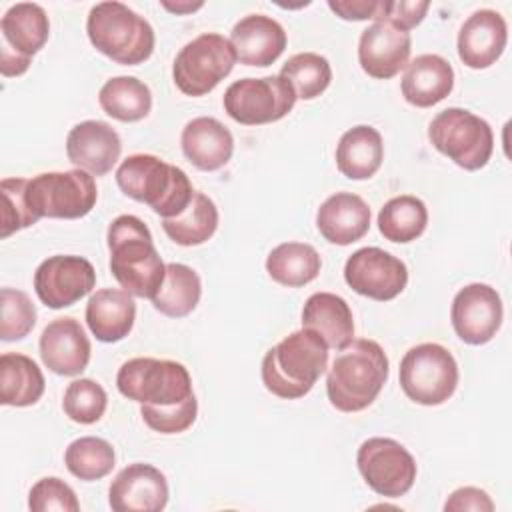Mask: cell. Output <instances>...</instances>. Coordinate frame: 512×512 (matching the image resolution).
<instances>
[{"mask_svg": "<svg viewBox=\"0 0 512 512\" xmlns=\"http://www.w3.org/2000/svg\"><path fill=\"white\" fill-rule=\"evenodd\" d=\"M110 272L132 296L154 298L160 290L166 264L162 262L148 226L132 214L114 218L108 226Z\"/></svg>", "mask_w": 512, "mask_h": 512, "instance_id": "cell-1", "label": "cell"}, {"mask_svg": "<svg viewBox=\"0 0 512 512\" xmlns=\"http://www.w3.org/2000/svg\"><path fill=\"white\" fill-rule=\"evenodd\" d=\"M388 380V356L374 340L356 338L338 350L328 368L326 394L340 412L368 408Z\"/></svg>", "mask_w": 512, "mask_h": 512, "instance_id": "cell-2", "label": "cell"}, {"mask_svg": "<svg viewBox=\"0 0 512 512\" xmlns=\"http://www.w3.org/2000/svg\"><path fill=\"white\" fill-rule=\"evenodd\" d=\"M328 368V346L312 330H296L272 346L262 358V382L284 400L306 396Z\"/></svg>", "mask_w": 512, "mask_h": 512, "instance_id": "cell-3", "label": "cell"}, {"mask_svg": "<svg viewBox=\"0 0 512 512\" xmlns=\"http://www.w3.org/2000/svg\"><path fill=\"white\" fill-rule=\"evenodd\" d=\"M120 190L142 204H148L162 218H174L194 196L188 174L154 154H132L116 170Z\"/></svg>", "mask_w": 512, "mask_h": 512, "instance_id": "cell-4", "label": "cell"}, {"mask_svg": "<svg viewBox=\"0 0 512 512\" xmlns=\"http://www.w3.org/2000/svg\"><path fill=\"white\" fill-rule=\"evenodd\" d=\"M86 32L98 52L124 66L142 64L154 52L156 38L150 22L122 2L94 4Z\"/></svg>", "mask_w": 512, "mask_h": 512, "instance_id": "cell-5", "label": "cell"}, {"mask_svg": "<svg viewBox=\"0 0 512 512\" xmlns=\"http://www.w3.org/2000/svg\"><path fill=\"white\" fill-rule=\"evenodd\" d=\"M116 386L128 400L150 406H176L194 396L186 366L174 360L132 358L120 366Z\"/></svg>", "mask_w": 512, "mask_h": 512, "instance_id": "cell-6", "label": "cell"}, {"mask_svg": "<svg viewBox=\"0 0 512 512\" xmlns=\"http://www.w3.org/2000/svg\"><path fill=\"white\" fill-rule=\"evenodd\" d=\"M432 146L464 170H480L494 150L490 124L466 108H446L438 112L430 126Z\"/></svg>", "mask_w": 512, "mask_h": 512, "instance_id": "cell-7", "label": "cell"}, {"mask_svg": "<svg viewBox=\"0 0 512 512\" xmlns=\"http://www.w3.org/2000/svg\"><path fill=\"white\" fill-rule=\"evenodd\" d=\"M400 386L422 406L444 404L458 386V364L448 348L436 342L412 346L400 360Z\"/></svg>", "mask_w": 512, "mask_h": 512, "instance_id": "cell-8", "label": "cell"}, {"mask_svg": "<svg viewBox=\"0 0 512 512\" xmlns=\"http://www.w3.org/2000/svg\"><path fill=\"white\" fill-rule=\"evenodd\" d=\"M28 204L34 216L40 218H82L98 200L94 176L74 168L66 172H42L28 178Z\"/></svg>", "mask_w": 512, "mask_h": 512, "instance_id": "cell-9", "label": "cell"}, {"mask_svg": "<svg viewBox=\"0 0 512 512\" xmlns=\"http://www.w3.org/2000/svg\"><path fill=\"white\" fill-rule=\"evenodd\" d=\"M236 60L228 38L206 32L180 48L172 66V78L182 94L204 96L232 72Z\"/></svg>", "mask_w": 512, "mask_h": 512, "instance_id": "cell-10", "label": "cell"}, {"mask_svg": "<svg viewBox=\"0 0 512 512\" xmlns=\"http://www.w3.org/2000/svg\"><path fill=\"white\" fill-rule=\"evenodd\" d=\"M226 114L244 126L282 120L296 104V92L280 74L232 82L222 98Z\"/></svg>", "mask_w": 512, "mask_h": 512, "instance_id": "cell-11", "label": "cell"}, {"mask_svg": "<svg viewBox=\"0 0 512 512\" xmlns=\"http://www.w3.org/2000/svg\"><path fill=\"white\" fill-rule=\"evenodd\" d=\"M356 466L364 482L380 496L400 498L416 480V460L396 440L374 436L360 444Z\"/></svg>", "mask_w": 512, "mask_h": 512, "instance_id": "cell-12", "label": "cell"}, {"mask_svg": "<svg viewBox=\"0 0 512 512\" xmlns=\"http://www.w3.org/2000/svg\"><path fill=\"white\" fill-rule=\"evenodd\" d=\"M344 280L356 294L386 302L406 288L408 268L390 252L366 246L348 256L344 264Z\"/></svg>", "mask_w": 512, "mask_h": 512, "instance_id": "cell-13", "label": "cell"}, {"mask_svg": "<svg viewBox=\"0 0 512 512\" xmlns=\"http://www.w3.org/2000/svg\"><path fill=\"white\" fill-rule=\"evenodd\" d=\"M96 286L94 266L74 254H56L40 262L34 272V290L42 304L60 310L76 304Z\"/></svg>", "mask_w": 512, "mask_h": 512, "instance_id": "cell-14", "label": "cell"}, {"mask_svg": "<svg viewBox=\"0 0 512 512\" xmlns=\"http://www.w3.org/2000/svg\"><path fill=\"white\" fill-rule=\"evenodd\" d=\"M502 300L496 288L472 282L460 288L450 306V320L456 336L472 346L490 342L502 326Z\"/></svg>", "mask_w": 512, "mask_h": 512, "instance_id": "cell-15", "label": "cell"}, {"mask_svg": "<svg viewBox=\"0 0 512 512\" xmlns=\"http://www.w3.org/2000/svg\"><path fill=\"white\" fill-rule=\"evenodd\" d=\"M166 502V476L156 466L144 462L122 468L108 488V504L114 512H160Z\"/></svg>", "mask_w": 512, "mask_h": 512, "instance_id": "cell-16", "label": "cell"}, {"mask_svg": "<svg viewBox=\"0 0 512 512\" xmlns=\"http://www.w3.org/2000/svg\"><path fill=\"white\" fill-rule=\"evenodd\" d=\"M410 50V32L398 30L388 22H374L360 34L358 62L368 76L388 80L406 68Z\"/></svg>", "mask_w": 512, "mask_h": 512, "instance_id": "cell-17", "label": "cell"}, {"mask_svg": "<svg viewBox=\"0 0 512 512\" xmlns=\"http://www.w3.org/2000/svg\"><path fill=\"white\" fill-rule=\"evenodd\" d=\"M122 142L118 132L102 120H84L66 136L68 160L92 176L108 174L118 162Z\"/></svg>", "mask_w": 512, "mask_h": 512, "instance_id": "cell-18", "label": "cell"}, {"mask_svg": "<svg viewBox=\"0 0 512 512\" xmlns=\"http://www.w3.org/2000/svg\"><path fill=\"white\" fill-rule=\"evenodd\" d=\"M90 340L78 320L64 316L52 320L40 336V358L60 376H78L90 362Z\"/></svg>", "mask_w": 512, "mask_h": 512, "instance_id": "cell-19", "label": "cell"}, {"mask_svg": "<svg viewBox=\"0 0 512 512\" xmlns=\"http://www.w3.org/2000/svg\"><path fill=\"white\" fill-rule=\"evenodd\" d=\"M508 42L506 20L490 8L470 14L458 32V58L474 70L492 66Z\"/></svg>", "mask_w": 512, "mask_h": 512, "instance_id": "cell-20", "label": "cell"}, {"mask_svg": "<svg viewBox=\"0 0 512 512\" xmlns=\"http://www.w3.org/2000/svg\"><path fill=\"white\" fill-rule=\"evenodd\" d=\"M230 44L242 64L264 68L284 52L286 32L280 22L266 14H248L234 24Z\"/></svg>", "mask_w": 512, "mask_h": 512, "instance_id": "cell-21", "label": "cell"}, {"mask_svg": "<svg viewBox=\"0 0 512 512\" xmlns=\"http://www.w3.org/2000/svg\"><path fill=\"white\" fill-rule=\"evenodd\" d=\"M182 152L198 170L214 172L228 164L234 152L232 132L212 116H198L182 128Z\"/></svg>", "mask_w": 512, "mask_h": 512, "instance_id": "cell-22", "label": "cell"}, {"mask_svg": "<svg viewBox=\"0 0 512 512\" xmlns=\"http://www.w3.org/2000/svg\"><path fill=\"white\" fill-rule=\"evenodd\" d=\"M316 226L330 244L348 246L370 230V208L358 194L336 192L320 204Z\"/></svg>", "mask_w": 512, "mask_h": 512, "instance_id": "cell-23", "label": "cell"}, {"mask_svg": "<svg viewBox=\"0 0 512 512\" xmlns=\"http://www.w3.org/2000/svg\"><path fill=\"white\" fill-rule=\"evenodd\" d=\"M402 96L416 108H430L442 102L454 88V70L438 54H420L406 64L402 76Z\"/></svg>", "mask_w": 512, "mask_h": 512, "instance_id": "cell-24", "label": "cell"}, {"mask_svg": "<svg viewBox=\"0 0 512 512\" xmlns=\"http://www.w3.org/2000/svg\"><path fill=\"white\" fill-rule=\"evenodd\" d=\"M302 328L316 332L334 350H342L354 340L352 310L342 296L332 292L308 296L302 308Z\"/></svg>", "mask_w": 512, "mask_h": 512, "instance_id": "cell-25", "label": "cell"}, {"mask_svg": "<svg viewBox=\"0 0 512 512\" xmlns=\"http://www.w3.org/2000/svg\"><path fill=\"white\" fill-rule=\"evenodd\" d=\"M84 316L96 340L112 344L130 334L136 320V304L126 290L102 288L90 296Z\"/></svg>", "mask_w": 512, "mask_h": 512, "instance_id": "cell-26", "label": "cell"}, {"mask_svg": "<svg viewBox=\"0 0 512 512\" xmlns=\"http://www.w3.org/2000/svg\"><path fill=\"white\" fill-rule=\"evenodd\" d=\"M0 32L4 48L16 56L32 60V56L44 48L50 36V22L40 4L18 2L4 12Z\"/></svg>", "mask_w": 512, "mask_h": 512, "instance_id": "cell-27", "label": "cell"}, {"mask_svg": "<svg viewBox=\"0 0 512 512\" xmlns=\"http://www.w3.org/2000/svg\"><path fill=\"white\" fill-rule=\"evenodd\" d=\"M384 160L382 136L376 128L360 124L346 130L336 146V166L350 180L372 178Z\"/></svg>", "mask_w": 512, "mask_h": 512, "instance_id": "cell-28", "label": "cell"}, {"mask_svg": "<svg viewBox=\"0 0 512 512\" xmlns=\"http://www.w3.org/2000/svg\"><path fill=\"white\" fill-rule=\"evenodd\" d=\"M44 374L38 364L18 352L0 356V402L4 406H32L44 394Z\"/></svg>", "mask_w": 512, "mask_h": 512, "instance_id": "cell-29", "label": "cell"}, {"mask_svg": "<svg viewBox=\"0 0 512 512\" xmlns=\"http://www.w3.org/2000/svg\"><path fill=\"white\" fill-rule=\"evenodd\" d=\"M320 268V254L306 242H282L266 258L268 276L288 288L310 284L320 274Z\"/></svg>", "mask_w": 512, "mask_h": 512, "instance_id": "cell-30", "label": "cell"}, {"mask_svg": "<svg viewBox=\"0 0 512 512\" xmlns=\"http://www.w3.org/2000/svg\"><path fill=\"white\" fill-rule=\"evenodd\" d=\"M162 228L166 236L180 246L204 244L218 228V208L204 192L194 190L186 210L174 218H162Z\"/></svg>", "mask_w": 512, "mask_h": 512, "instance_id": "cell-31", "label": "cell"}, {"mask_svg": "<svg viewBox=\"0 0 512 512\" xmlns=\"http://www.w3.org/2000/svg\"><path fill=\"white\" fill-rule=\"evenodd\" d=\"M98 102L114 120L138 122L152 110V92L134 76H116L104 82L98 92Z\"/></svg>", "mask_w": 512, "mask_h": 512, "instance_id": "cell-32", "label": "cell"}, {"mask_svg": "<svg viewBox=\"0 0 512 512\" xmlns=\"http://www.w3.org/2000/svg\"><path fill=\"white\" fill-rule=\"evenodd\" d=\"M202 282L200 276L186 264L170 262L166 264V276L152 298L154 308L170 318L188 316L200 302Z\"/></svg>", "mask_w": 512, "mask_h": 512, "instance_id": "cell-33", "label": "cell"}, {"mask_svg": "<svg viewBox=\"0 0 512 512\" xmlns=\"http://www.w3.org/2000/svg\"><path fill=\"white\" fill-rule=\"evenodd\" d=\"M426 224V204L412 194L390 198L378 212V230L390 242H412L422 236Z\"/></svg>", "mask_w": 512, "mask_h": 512, "instance_id": "cell-34", "label": "cell"}, {"mask_svg": "<svg viewBox=\"0 0 512 512\" xmlns=\"http://www.w3.org/2000/svg\"><path fill=\"white\" fill-rule=\"evenodd\" d=\"M116 454L108 440L96 436H82L68 444L64 464L68 472L80 480L92 482L108 476L114 468Z\"/></svg>", "mask_w": 512, "mask_h": 512, "instance_id": "cell-35", "label": "cell"}, {"mask_svg": "<svg viewBox=\"0 0 512 512\" xmlns=\"http://www.w3.org/2000/svg\"><path fill=\"white\" fill-rule=\"evenodd\" d=\"M280 76L290 82L296 98L312 100L330 86L332 68L324 56L316 52H300L284 62Z\"/></svg>", "mask_w": 512, "mask_h": 512, "instance_id": "cell-36", "label": "cell"}, {"mask_svg": "<svg viewBox=\"0 0 512 512\" xmlns=\"http://www.w3.org/2000/svg\"><path fill=\"white\" fill-rule=\"evenodd\" d=\"M106 404V390L90 378H78L70 382L62 398L64 414L78 424L98 422L106 412Z\"/></svg>", "mask_w": 512, "mask_h": 512, "instance_id": "cell-37", "label": "cell"}, {"mask_svg": "<svg viewBox=\"0 0 512 512\" xmlns=\"http://www.w3.org/2000/svg\"><path fill=\"white\" fill-rule=\"evenodd\" d=\"M36 324V308L26 292L16 288L0 290V338L4 342L22 340Z\"/></svg>", "mask_w": 512, "mask_h": 512, "instance_id": "cell-38", "label": "cell"}, {"mask_svg": "<svg viewBox=\"0 0 512 512\" xmlns=\"http://www.w3.org/2000/svg\"><path fill=\"white\" fill-rule=\"evenodd\" d=\"M28 178H4L0 182L2 194V230L0 238H8L10 234L34 226L38 218L34 216L28 196H26Z\"/></svg>", "mask_w": 512, "mask_h": 512, "instance_id": "cell-39", "label": "cell"}, {"mask_svg": "<svg viewBox=\"0 0 512 512\" xmlns=\"http://www.w3.org/2000/svg\"><path fill=\"white\" fill-rule=\"evenodd\" d=\"M198 414V400L190 396L186 402L176 406H150L140 404V416L148 428L160 434H180L188 430Z\"/></svg>", "mask_w": 512, "mask_h": 512, "instance_id": "cell-40", "label": "cell"}, {"mask_svg": "<svg viewBox=\"0 0 512 512\" xmlns=\"http://www.w3.org/2000/svg\"><path fill=\"white\" fill-rule=\"evenodd\" d=\"M28 508L32 512H50V510H64V512H78L80 502L74 490L56 476L40 478L30 494H28Z\"/></svg>", "mask_w": 512, "mask_h": 512, "instance_id": "cell-41", "label": "cell"}, {"mask_svg": "<svg viewBox=\"0 0 512 512\" xmlns=\"http://www.w3.org/2000/svg\"><path fill=\"white\" fill-rule=\"evenodd\" d=\"M428 8H430V2H404V0L384 2V0H380V12L374 22H388L394 28L408 32L424 20Z\"/></svg>", "mask_w": 512, "mask_h": 512, "instance_id": "cell-42", "label": "cell"}, {"mask_svg": "<svg viewBox=\"0 0 512 512\" xmlns=\"http://www.w3.org/2000/svg\"><path fill=\"white\" fill-rule=\"evenodd\" d=\"M444 510L446 512H466V510H474V512H492L494 510V502L490 500V496L474 486H464L454 490L448 500L444 502Z\"/></svg>", "mask_w": 512, "mask_h": 512, "instance_id": "cell-43", "label": "cell"}, {"mask_svg": "<svg viewBox=\"0 0 512 512\" xmlns=\"http://www.w3.org/2000/svg\"><path fill=\"white\" fill-rule=\"evenodd\" d=\"M328 8L342 20H376L380 0H328Z\"/></svg>", "mask_w": 512, "mask_h": 512, "instance_id": "cell-44", "label": "cell"}, {"mask_svg": "<svg viewBox=\"0 0 512 512\" xmlns=\"http://www.w3.org/2000/svg\"><path fill=\"white\" fill-rule=\"evenodd\" d=\"M30 62H32L30 58L16 56L14 52H10L8 48L2 46V52H0V72H2V76H20L30 68Z\"/></svg>", "mask_w": 512, "mask_h": 512, "instance_id": "cell-45", "label": "cell"}, {"mask_svg": "<svg viewBox=\"0 0 512 512\" xmlns=\"http://www.w3.org/2000/svg\"><path fill=\"white\" fill-rule=\"evenodd\" d=\"M162 6H164L166 10H170V12H176V14H188V12H194V10L202 8L204 2H176V4H172V2H162Z\"/></svg>", "mask_w": 512, "mask_h": 512, "instance_id": "cell-46", "label": "cell"}]
</instances>
